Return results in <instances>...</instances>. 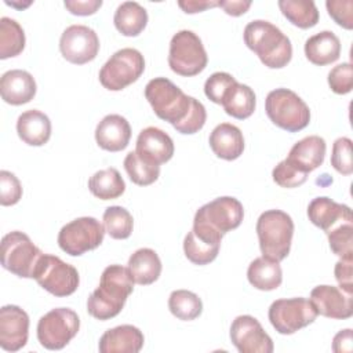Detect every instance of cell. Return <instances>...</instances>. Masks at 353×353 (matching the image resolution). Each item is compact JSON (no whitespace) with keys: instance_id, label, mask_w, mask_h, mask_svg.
<instances>
[{"instance_id":"6da1fadb","label":"cell","mask_w":353,"mask_h":353,"mask_svg":"<svg viewBox=\"0 0 353 353\" xmlns=\"http://www.w3.org/2000/svg\"><path fill=\"white\" fill-rule=\"evenodd\" d=\"M145 98L156 116L172 124L181 134H196L205 124L204 105L165 77L152 79L145 87Z\"/></svg>"},{"instance_id":"7a4b0ae2","label":"cell","mask_w":353,"mask_h":353,"mask_svg":"<svg viewBox=\"0 0 353 353\" xmlns=\"http://www.w3.org/2000/svg\"><path fill=\"white\" fill-rule=\"evenodd\" d=\"M134 283L128 268L121 265L106 266L101 274L99 285L87 299L88 313L102 321L116 317L131 295Z\"/></svg>"},{"instance_id":"3957f363","label":"cell","mask_w":353,"mask_h":353,"mask_svg":"<svg viewBox=\"0 0 353 353\" xmlns=\"http://www.w3.org/2000/svg\"><path fill=\"white\" fill-rule=\"evenodd\" d=\"M244 43L270 69L287 66L292 58L290 39L273 23L255 19L244 28Z\"/></svg>"},{"instance_id":"277c9868","label":"cell","mask_w":353,"mask_h":353,"mask_svg":"<svg viewBox=\"0 0 353 353\" xmlns=\"http://www.w3.org/2000/svg\"><path fill=\"white\" fill-rule=\"evenodd\" d=\"M256 234L262 255L280 262L290 254L294 221L281 210H268L256 221Z\"/></svg>"},{"instance_id":"5b68a950","label":"cell","mask_w":353,"mask_h":353,"mask_svg":"<svg viewBox=\"0 0 353 353\" xmlns=\"http://www.w3.org/2000/svg\"><path fill=\"white\" fill-rule=\"evenodd\" d=\"M265 110L273 124L288 132H298L307 127L310 121L309 106L296 92L288 88L270 91L265 99Z\"/></svg>"},{"instance_id":"8992f818","label":"cell","mask_w":353,"mask_h":353,"mask_svg":"<svg viewBox=\"0 0 353 353\" xmlns=\"http://www.w3.org/2000/svg\"><path fill=\"white\" fill-rule=\"evenodd\" d=\"M208 62L201 39L192 30L176 32L170 41L168 65L179 76L190 77L201 73Z\"/></svg>"},{"instance_id":"52a82bcc","label":"cell","mask_w":353,"mask_h":353,"mask_svg":"<svg viewBox=\"0 0 353 353\" xmlns=\"http://www.w3.org/2000/svg\"><path fill=\"white\" fill-rule=\"evenodd\" d=\"M43 252L23 232L14 230L1 239V265L6 270L23 279H33V273Z\"/></svg>"},{"instance_id":"ba28073f","label":"cell","mask_w":353,"mask_h":353,"mask_svg":"<svg viewBox=\"0 0 353 353\" xmlns=\"http://www.w3.org/2000/svg\"><path fill=\"white\" fill-rule=\"evenodd\" d=\"M145 70L143 55L131 47L116 51L99 70V81L109 91H121Z\"/></svg>"},{"instance_id":"9c48e42d","label":"cell","mask_w":353,"mask_h":353,"mask_svg":"<svg viewBox=\"0 0 353 353\" xmlns=\"http://www.w3.org/2000/svg\"><path fill=\"white\" fill-rule=\"evenodd\" d=\"M33 279L41 288L59 298L72 295L80 284L77 269L51 254L41 255L36 265Z\"/></svg>"},{"instance_id":"30bf717a","label":"cell","mask_w":353,"mask_h":353,"mask_svg":"<svg viewBox=\"0 0 353 353\" xmlns=\"http://www.w3.org/2000/svg\"><path fill=\"white\" fill-rule=\"evenodd\" d=\"M80 319L69 307H55L40 317L37 339L48 350L63 349L79 332Z\"/></svg>"},{"instance_id":"8fae6325","label":"cell","mask_w":353,"mask_h":353,"mask_svg":"<svg viewBox=\"0 0 353 353\" xmlns=\"http://www.w3.org/2000/svg\"><path fill=\"white\" fill-rule=\"evenodd\" d=\"M105 232V226L98 219L80 216L62 226L58 233V245L63 252L80 256L98 248L103 241Z\"/></svg>"},{"instance_id":"7c38bea8","label":"cell","mask_w":353,"mask_h":353,"mask_svg":"<svg viewBox=\"0 0 353 353\" xmlns=\"http://www.w3.org/2000/svg\"><path fill=\"white\" fill-rule=\"evenodd\" d=\"M273 328L283 335H291L312 324L317 313L306 298H284L274 301L268 312Z\"/></svg>"},{"instance_id":"4fadbf2b","label":"cell","mask_w":353,"mask_h":353,"mask_svg":"<svg viewBox=\"0 0 353 353\" xmlns=\"http://www.w3.org/2000/svg\"><path fill=\"white\" fill-rule=\"evenodd\" d=\"M243 218V204L234 197L222 196L201 205L196 211L193 225L208 228L223 236L225 233L239 228Z\"/></svg>"},{"instance_id":"5bb4252c","label":"cell","mask_w":353,"mask_h":353,"mask_svg":"<svg viewBox=\"0 0 353 353\" xmlns=\"http://www.w3.org/2000/svg\"><path fill=\"white\" fill-rule=\"evenodd\" d=\"M59 51L70 63L84 65L91 62L99 51L98 34L85 25H70L61 34Z\"/></svg>"},{"instance_id":"9a60e30c","label":"cell","mask_w":353,"mask_h":353,"mask_svg":"<svg viewBox=\"0 0 353 353\" xmlns=\"http://www.w3.org/2000/svg\"><path fill=\"white\" fill-rule=\"evenodd\" d=\"M230 341L240 353H272L274 349L272 338L250 314H241L233 320Z\"/></svg>"},{"instance_id":"2e32d148","label":"cell","mask_w":353,"mask_h":353,"mask_svg":"<svg viewBox=\"0 0 353 353\" xmlns=\"http://www.w3.org/2000/svg\"><path fill=\"white\" fill-rule=\"evenodd\" d=\"M309 301L320 316L335 320H346L353 316V294H347L339 287L317 285L312 290Z\"/></svg>"},{"instance_id":"e0dca14e","label":"cell","mask_w":353,"mask_h":353,"mask_svg":"<svg viewBox=\"0 0 353 353\" xmlns=\"http://www.w3.org/2000/svg\"><path fill=\"white\" fill-rule=\"evenodd\" d=\"M29 336V316L17 305L0 309V346L7 352L22 349Z\"/></svg>"},{"instance_id":"ac0fdd59","label":"cell","mask_w":353,"mask_h":353,"mask_svg":"<svg viewBox=\"0 0 353 353\" xmlns=\"http://www.w3.org/2000/svg\"><path fill=\"white\" fill-rule=\"evenodd\" d=\"M221 240L222 234L208 228L193 225V229L185 236L183 252L192 263L207 265L218 256Z\"/></svg>"},{"instance_id":"d6986e66","label":"cell","mask_w":353,"mask_h":353,"mask_svg":"<svg viewBox=\"0 0 353 353\" xmlns=\"http://www.w3.org/2000/svg\"><path fill=\"white\" fill-rule=\"evenodd\" d=\"M174 150L171 137L157 127L143 128L137 138L135 152L157 165L170 161L174 156Z\"/></svg>"},{"instance_id":"ffe728a7","label":"cell","mask_w":353,"mask_h":353,"mask_svg":"<svg viewBox=\"0 0 353 353\" xmlns=\"http://www.w3.org/2000/svg\"><path fill=\"white\" fill-rule=\"evenodd\" d=\"M307 216L314 226L327 233L339 223L352 222V210L346 204H341L330 197L321 196L309 203Z\"/></svg>"},{"instance_id":"44dd1931","label":"cell","mask_w":353,"mask_h":353,"mask_svg":"<svg viewBox=\"0 0 353 353\" xmlns=\"http://www.w3.org/2000/svg\"><path fill=\"white\" fill-rule=\"evenodd\" d=\"M131 139V125L120 114L105 116L95 128V141L99 148L108 152L125 149Z\"/></svg>"},{"instance_id":"7402d4cb","label":"cell","mask_w":353,"mask_h":353,"mask_svg":"<svg viewBox=\"0 0 353 353\" xmlns=\"http://www.w3.org/2000/svg\"><path fill=\"white\" fill-rule=\"evenodd\" d=\"M37 87L33 76L22 69L6 72L0 79V94L4 102L19 106L30 102L36 95Z\"/></svg>"},{"instance_id":"603a6c76","label":"cell","mask_w":353,"mask_h":353,"mask_svg":"<svg viewBox=\"0 0 353 353\" xmlns=\"http://www.w3.org/2000/svg\"><path fill=\"white\" fill-rule=\"evenodd\" d=\"M327 145L319 135H309L298 141L290 150L287 161L292 164L301 172L309 175V172L319 168L325 157Z\"/></svg>"},{"instance_id":"cb8c5ba5","label":"cell","mask_w":353,"mask_h":353,"mask_svg":"<svg viewBox=\"0 0 353 353\" xmlns=\"http://www.w3.org/2000/svg\"><path fill=\"white\" fill-rule=\"evenodd\" d=\"M143 342L145 338L139 328L123 324L105 331L99 339L98 349L101 353H138Z\"/></svg>"},{"instance_id":"d4e9b609","label":"cell","mask_w":353,"mask_h":353,"mask_svg":"<svg viewBox=\"0 0 353 353\" xmlns=\"http://www.w3.org/2000/svg\"><path fill=\"white\" fill-rule=\"evenodd\" d=\"M208 142L214 154L228 161L239 159L244 150L243 132L230 123L218 124L210 134Z\"/></svg>"},{"instance_id":"484cf974","label":"cell","mask_w":353,"mask_h":353,"mask_svg":"<svg viewBox=\"0 0 353 353\" xmlns=\"http://www.w3.org/2000/svg\"><path fill=\"white\" fill-rule=\"evenodd\" d=\"M18 137L30 146H43L51 137V121L48 116L37 109L19 114L17 120Z\"/></svg>"},{"instance_id":"4316f807","label":"cell","mask_w":353,"mask_h":353,"mask_svg":"<svg viewBox=\"0 0 353 353\" xmlns=\"http://www.w3.org/2000/svg\"><path fill=\"white\" fill-rule=\"evenodd\" d=\"M305 55L313 65H330L341 55V40L331 30L319 32L305 41Z\"/></svg>"},{"instance_id":"83f0119b","label":"cell","mask_w":353,"mask_h":353,"mask_svg":"<svg viewBox=\"0 0 353 353\" xmlns=\"http://www.w3.org/2000/svg\"><path fill=\"white\" fill-rule=\"evenodd\" d=\"M127 268L137 284L149 285L160 277L161 261L154 250L139 248L131 254Z\"/></svg>"},{"instance_id":"f1b7e54d","label":"cell","mask_w":353,"mask_h":353,"mask_svg":"<svg viewBox=\"0 0 353 353\" xmlns=\"http://www.w3.org/2000/svg\"><path fill=\"white\" fill-rule=\"evenodd\" d=\"M247 279L256 290L273 291L279 288L283 281L281 266L277 261L262 255L250 263L247 269Z\"/></svg>"},{"instance_id":"f546056e","label":"cell","mask_w":353,"mask_h":353,"mask_svg":"<svg viewBox=\"0 0 353 353\" xmlns=\"http://www.w3.org/2000/svg\"><path fill=\"white\" fill-rule=\"evenodd\" d=\"M221 105L226 114L239 120L248 119L255 110V92L248 85L236 81L223 95Z\"/></svg>"},{"instance_id":"4dcf8cb0","label":"cell","mask_w":353,"mask_h":353,"mask_svg":"<svg viewBox=\"0 0 353 353\" xmlns=\"http://www.w3.org/2000/svg\"><path fill=\"white\" fill-rule=\"evenodd\" d=\"M113 22L123 36L135 37L146 28L148 12L137 1H124L117 7Z\"/></svg>"},{"instance_id":"1f68e13d","label":"cell","mask_w":353,"mask_h":353,"mask_svg":"<svg viewBox=\"0 0 353 353\" xmlns=\"http://www.w3.org/2000/svg\"><path fill=\"white\" fill-rule=\"evenodd\" d=\"M90 192L101 200H113L120 197L125 190V183L120 172L113 168H105L97 171L88 179Z\"/></svg>"},{"instance_id":"d6a6232c","label":"cell","mask_w":353,"mask_h":353,"mask_svg":"<svg viewBox=\"0 0 353 353\" xmlns=\"http://www.w3.org/2000/svg\"><path fill=\"white\" fill-rule=\"evenodd\" d=\"M279 8L292 25L301 29L313 28L319 22V10L312 0H280Z\"/></svg>"},{"instance_id":"836d02e7","label":"cell","mask_w":353,"mask_h":353,"mask_svg":"<svg viewBox=\"0 0 353 353\" xmlns=\"http://www.w3.org/2000/svg\"><path fill=\"white\" fill-rule=\"evenodd\" d=\"M25 32L22 26L8 17L0 19V59L19 55L25 48Z\"/></svg>"},{"instance_id":"e575fe53","label":"cell","mask_w":353,"mask_h":353,"mask_svg":"<svg viewBox=\"0 0 353 353\" xmlns=\"http://www.w3.org/2000/svg\"><path fill=\"white\" fill-rule=\"evenodd\" d=\"M168 309L176 319L190 321L201 314L203 302L199 295L192 291L175 290L170 294Z\"/></svg>"},{"instance_id":"d590c367","label":"cell","mask_w":353,"mask_h":353,"mask_svg":"<svg viewBox=\"0 0 353 353\" xmlns=\"http://www.w3.org/2000/svg\"><path fill=\"white\" fill-rule=\"evenodd\" d=\"M124 168L130 179L139 186L152 185L160 175V165L141 157L135 150L127 153L124 159Z\"/></svg>"},{"instance_id":"8d00e7d4","label":"cell","mask_w":353,"mask_h":353,"mask_svg":"<svg viewBox=\"0 0 353 353\" xmlns=\"http://www.w3.org/2000/svg\"><path fill=\"white\" fill-rule=\"evenodd\" d=\"M103 226L106 233L116 240H125L131 236L134 219L128 210L121 205L108 207L103 212Z\"/></svg>"},{"instance_id":"74e56055","label":"cell","mask_w":353,"mask_h":353,"mask_svg":"<svg viewBox=\"0 0 353 353\" xmlns=\"http://www.w3.org/2000/svg\"><path fill=\"white\" fill-rule=\"evenodd\" d=\"M331 251L342 259H353V223L343 222L327 232Z\"/></svg>"},{"instance_id":"f35d334b","label":"cell","mask_w":353,"mask_h":353,"mask_svg":"<svg viewBox=\"0 0 353 353\" xmlns=\"http://www.w3.org/2000/svg\"><path fill=\"white\" fill-rule=\"evenodd\" d=\"M331 165L335 171L342 175H350L353 172L352 160V139L347 137H341L335 139L331 153Z\"/></svg>"},{"instance_id":"ab89813d","label":"cell","mask_w":353,"mask_h":353,"mask_svg":"<svg viewBox=\"0 0 353 353\" xmlns=\"http://www.w3.org/2000/svg\"><path fill=\"white\" fill-rule=\"evenodd\" d=\"M236 81L237 80L226 72H215L205 80L204 94L211 102L221 105L223 95Z\"/></svg>"},{"instance_id":"60d3db41","label":"cell","mask_w":353,"mask_h":353,"mask_svg":"<svg viewBox=\"0 0 353 353\" xmlns=\"http://www.w3.org/2000/svg\"><path fill=\"white\" fill-rule=\"evenodd\" d=\"M273 181L281 186V188H298L301 185H303L307 179V174L301 172L299 170H296L292 164H290L285 159L283 161H280L272 172Z\"/></svg>"},{"instance_id":"b9f144b4","label":"cell","mask_w":353,"mask_h":353,"mask_svg":"<svg viewBox=\"0 0 353 353\" xmlns=\"http://www.w3.org/2000/svg\"><path fill=\"white\" fill-rule=\"evenodd\" d=\"M330 88L339 95L349 94L353 88V66L350 62H343L334 66L328 73Z\"/></svg>"},{"instance_id":"7bdbcfd3","label":"cell","mask_w":353,"mask_h":353,"mask_svg":"<svg viewBox=\"0 0 353 353\" xmlns=\"http://www.w3.org/2000/svg\"><path fill=\"white\" fill-rule=\"evenodd\" d=\"M22 197V185L19 179L10 171H0V204L14 205Z\"/></svg>"},{"instance_id":"ee69618b","label":"cell","mask_w":353,"mask_h":353,"mask_svg":"<svg viewBox=\"0 0 353 353\" xmlns=\"http://www.w3.org/2000/svg\"><path fill=\"white\" fill-rule=\"evenodd\" d=\"M328 15L343 29H353V1L352 0H328L325 1Z\"/></svg>"},{"instance_id":"f6af8a7d","label":"cell","mask_w":353,"mask_h":353,"mask_svg":"<svg viewBox=\"0 0 353 353\" xmlns=\"http://www.w3.org/2000/svg\"><path fill=\"white\" fill-rule=\"evenodd\" d=\"M353 259H339L335 263L334 274L339 284V288L346 291L347 294H353Z\"/></svg>"},{"instance_id":"bcb514c9","label":"cell","mask_w":353,"mask_h":353,"mask_svg":"<svg viewBox=\"0 0 353 353\" xmlns=\"http://www.w3.org/2000/svg\"><path fill=\"white\" fill-rule=\"evenodd\" d=\"M63 6L73 15L87 17L95 14L101 8L102 0H66Z\"/></svg>"},{"instance_id":"7dc6e473","label":"cell","mask_w":353,"mask_h":353,"mask_svg":"<svg viewBox=\"0 0 353 353\" xmlns=\"http://www.w3.org/2000/svg\"><path fill=\"white\" fill-rule=\"evenodd\" d=\"M352 341V330H342L332 339V350L335 353H350L353 349Z\"/></svg>"},{"instance_id":"c3c4849f","label":"cell","mask_w":353,"mask_h":353,"mask_svg":"<svg viewBox=\"0 0 353 353\" xmlns=\"http://www.w3.org/2000/svg\"><path fill=\"white\" fill-rule=\"evenodd\" d=\"M218 7H221L228 15L240 17L251 7V1H241V0H222L218 1Z\"/></svg>"},{"instance_id":"681fc988","label":"cell","mask_w":353,"mask_h":353,"mask_svg":"<svg viewBox=\"0 0 353 353\" xmlns=\"http://www.w3.org/2000/svg\"><path fill=\"white\" fill-rule=\"evenodd\" d=\"M178 6L186 14H196V12H201L207 8L218 7V1H208V0H186V1H183V0H181V1H178Z\"/></svg>"}]
</instances>
